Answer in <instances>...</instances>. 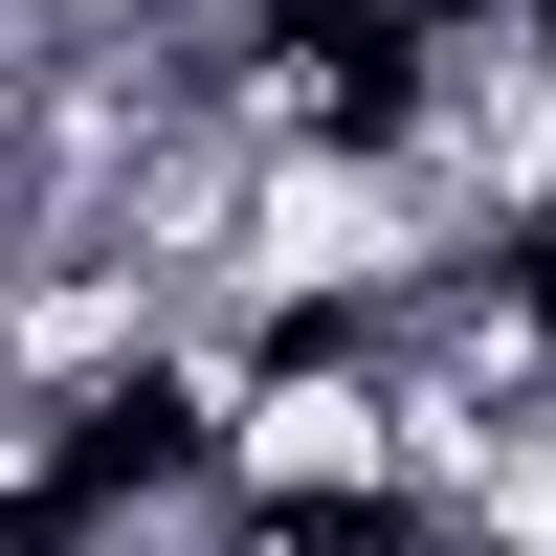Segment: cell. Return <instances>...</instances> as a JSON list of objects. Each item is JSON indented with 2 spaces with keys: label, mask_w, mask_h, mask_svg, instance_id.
<instances>
[{
  "label": "cell",
  "mask_w": 556,
  "mask_h": 556,
  "mask_svg": "<svg viewBox=\"0 0 556 556\" xmlns=\"http://www.w3.org/2000/svg\"><path fill=\"white\" fill-rule=\"evenodd\" d=\"M201 468L267 513H401V379L379 334H245V379L201 401Z\"/></svg>",
  "instance_id": "1"
}]
</instances>
